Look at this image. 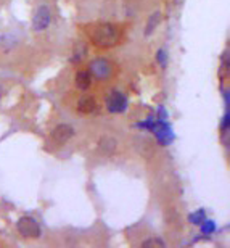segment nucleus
I'll return each instance as SVG.
<instances>
[{
  "mask_svg": "<svg viewBox=\"0 0 230 248\" xmlns=\"http://www.w3.org/2000/svg\"><path fill=\"white\" fill-rule=\"evenodd\" d=\"M86 32L93 46H97L100 48H111L114 46H118L123 36L121 28L114 23L91 24V26H87Z\"/></svg>",
  "mask_w": 230,
  "mask_h": 248,
  "instance_id": "obj_1",
  "label": "nucleus"
},
{
  "mask_svg": "<svg viewBox=\"0 0 230 248\" xmlns=\"http://www.w3.org/2000/svg\"><path fill=\"white\" fill-rule=\"evenodd\" d=\"M16 229L24 239H39L41 237V226L32 216H23L16 222Z\"/></svg>",
  "mask_w": 230,
  "mask_h": 248,
  "instance_id": "obj_2",
  "label": "nucleus"
},
{
  "mask_svg": "<svg viewBox=\"0 0 230 248\" xmlns=\"http://www.w3.org/2000/svg\"><path fill=\"white\" fill-rule=\"evenodd\" d=\"M89 73H91L92 79L105 81L113 74V64L111 62L105 60V58H95V60L89 63Z\"/></svg>",
  "mask_w": 230,
  "mask_h": 248,
  "instance_id": "obj_3",
  "label": "nucleus"
},
{
  "mask_svg": "<svg viewBox=\"0 0 230 248\" xmlns=\"http://www.w3.org/2000/svg\"><path fill=\"white\" fill-rule=\"evenodd\" d=\"M52 23V12L47 5H41L36 13H34V18H32V29L36 32H41V31H46V29L50 26Z\"/></svg>",
  "mask_w": 230,
  "mask_h": 248,
  "instance_id": "obj_4",
  "label": "nucleus"
},
{
  "mask_svg": "<svg viewBox=\"0 0 230 248\" xmlns=\"http://www.w3.org/2000/svg\"><path fill=\"white\" fill-rule=\"evenodd\" d=\"M73 136H74V127L69 126V124H58V126L52 131V139L58 143V145L66 143Z\"/></svg>",
  "mask_w": 230,
  "mask_h": 248,
  "instance_id": "obj_5",
  "label": "nucleus"
},
{
  "mask_svg": "<svg viewBox=\"0 0 230 248\" xmlns=\"http://www.w3.org/2000/svg\"><path fill=\"white\" fill-rule=\"evenodd\" d=\"M126 105H127V100L121 92H111L107 98V108L111 113L123 111L124 108H126Z\"/></svg>",
  "mask_w": 230,
  "mask_h": 248,
  "instance_id": "obj_6",
  "label": "nucleus"
},
{
  "mask_svg": "<svg viewBox=\"0 0 230 248\" xmlns=\"http://www.w3.org/2000/svg\"><path fill=\"white\" fill-rule=\"evenodd\" d=\"M97 110V102L92 95H82L77 100V111L84 113V115H91Z\"/></svg>",
  "mask_w": 230,
  "mask_h": 248,
  "instance_id": "obj_7",
  "label": "nucleus"
},
{
  "mask_svg": "<svg viewBox=\"0 0 230 248\" xmlns=\"http://www.w3.org/2000/svg\"><path fill=\"white\" fill-rule=\"evenodd\" d=\"M74 84H76V87L79 91H87V89L92 86L91 73L86 71V69H79L76 73V76H74Z\"/></svg>",
  "mask_w": 230,
  "mask_h": 248,
  "instance_id": "obj_8",
  "label": "nucleus"
},
{
  "mask_svg": "<svg viewBox=\"0 0 230 248\" xmlns=\"http://www.w3.org/2000/svg\"><path fill=\"white\" fill-rule=\"evenodd\" d=\"M116 145L118 143L113 137H103L98 143V148L103 155H113V153L116 152Z\"/></svg>",
  "mask_w": 230,
  "mask_h": 248,
  "instance_id": "obj_9",
  "label": "nucleus"
},
{
  "mask_svg": "<svg viewBox=\"0 0 230 248\" xmlns=\"http://www.w3.org/2000/svg\"><path fill=\"white\" fill-rule=\"evenodd\" d=\"M86 53H87V48L86 46H84L82 42H79L76 48H74V57H73V62H81L84 57H86Z\"/></svg>",
  "mask_w": 230,
  "mask_h": 248,
  "instance_id": "obj_10",
  "label": "nucleus"
},
{
  "mask_svg": "<svg viewBox=\"0 0 230 248\" xmlns=\"http://www.w3.org/2000/svg\"><path fill=\"white\" fill-rule=\"evenodd\" d=\"M142 247H159V248H164L166 244L161 240V239H156V237H152V239H147L142 242Z\"/></svg>",
  "mask_w": 230,
  "mask_h": 248,
  "instance_id": "obj_11",
  "label": "nucleus"
},
{
  "mask_svg": "<svg viewBox=\"0 0 230 248\" xmlns=\"http://www.w3.org/2000/svg\"><path fill=\"white\" fill-rule=\"evenodd\" d=\"M3 92H5V91H3V87L0 86V100H2V97H3Z\"/></svg>",
  "mask_w": 230,
  "mask_h": 248,
  "instance_id": "obj_12",
  "label": "nucleus"
}]
</instances>
